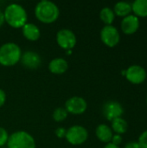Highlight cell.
<instances>
[{
  "label": "cell",
  "instance_id": "obj_1",
  "mask_svg": "<svg viewBox=\"0 0 147 148\" xmlns=\"http://www.w3.org/2000/svg\"><path fill=\"white\" fill-rule=\"evenodd\" d=\"M4 22H6L10 26L18 29L23 28V26L27 23L28 15L25 9L17 3L9 4L3 12Z\"/></svg>",
  "mask_w": 147,
  "mask_h": 148
},
{
  "label": "cell",
  "instance_id": "obj_2",
  "mask_svg": "<svg viewBox=\"0 0 147 148\" xmlns=\"http://www.w3.org/2000/svg\"><path fill=\"white\" fill-rule=\"evenodd\" d=\"M60 14L57 5L48 0L39 2L35 8L36 18L43 23H52L58 18Z\"/></svg>",
  "mask_w": 147,
  "mask_h": 148
},
{
  "label": "cell",
  "instance_id": "obj_3",
  "mask_svg": "<svg viewBox=\"0 0 147 148\" xmlns=\"http://www.w3.org/2000/svg\"><path fill=\"white\" fill-rule=\"evenodd\" d=\"M22 56L19 46L14 42H7L0 47V64L10 67L16 64Z\"/></svg>",
  "mask_w": 147,
  "mask_h": 148
},
{
  "label": "cell",
  "instance_id": "obj_4",
  "mask_svg": "<svg viewBox=\"0 0 147 148\" xmlns=\"http://www.w3.org/2000/svg\"><path fill=\"white\" fill-rule=\"evenodd\" d=\"M8 148H36L34 138L25 131H17L9 136Z\"/></svg>",
  "mask_w": 147,
  "mask_h": 148
},
{
  "label": "cell",
  "instance_id": "obj_5",
  "mask_svg": "<svg viewBox=\"0 0 147 148\" xmlns=\"http://www.w3.org/2000/svg\"><path fill=\"white\" fill-rule=\"evenodd\" d=\"M88 137V133L84 127L75 125L67 130L65 138L68 142L72 145L77 146L83 144Z\"/></svg>",
  "mask_w": 147,
  "mask_h": 148
},
{
  "label": "cell",
  "instance_id": "obj_6",
  "mask_svg": "<svg viewBox=\"0 0 147 148\" xmlns=\"http://www.w3.org/2000/svg\"><path fill=\"white\" fill-rule=\"evenodd\" d=\"M56 42L62 49L71 50L76 44V36L70 29H62L57 32Z\"/></svg>",
  "mask_w": 147,
  "mask_h": 148
},
{
  "label": "cell",
  "instance_id": "obj_7",
  "mask_svg": "<svg viewBox=\"0 0 147 148\" xmlns=\"http://www.w3.org/2000/svg\"><path fill=\"white\" fill-rule=\"evenodd\" d=\"M101 41L109 47H113L120 42V33L113 25H106L101 31Z\"/></svg>",
  "mask_w": 147,
  "mask_h": 148
},
{
  "label": "cell",
  "instance_id": "obj_8",
  "mask_svg": "<svg viewBox=\"0 0 147 148\" xmlns=\"http://www.w3.org/2000/svg\"><path fill=\"white\" fill-rule=\"evenodd\" d=\"M88 108L87 101L79 96H73L69 98L65 103V109L68 113L73 114H83Z\"/></svg>",
  "mask_w": 147,
  "mask_h": 148
},
{
  "label": "cell",
  "instance_id": "obj_9",
  "mask_svg": "<svg viewBox=\"0 0 147 148\" xmlns=\"http://www.w3.org/2000/svg\"><path fill=\"white\" fill-rule=\"evenodd\" d=\"M103 114L108 121H113L122 115L124 109L120 103L115 101H107L103 106Z\"/></svg>",
  "mask_w": 147,
  "mask_h": 148
},
{
  "label": "cell",
  "instance_id": "obj_10",
  "mask_svg": "<svg viewBox=\"0 0 147 148\" xmlns=\"http://www.w3.org/2000/svg\"><path fill=\"white\" fill-rule=\"evenodd\" d=\"M126 79L132 83L139 84L144 82L146 77V69L139 65H132L126 70Z\"/></svg>",
  "mask_w": 147,
  "mask_h": 148
},
{
  "label": "cell",
  "instance_id": "obj_11",
  "mask_svg": "<svg viewBox=\"0 0 147 148\" xmlns=\"http://www.w3.org/2000/svg\"><path fill=\"white\" fill-rule=\"evenodd\" d=\"M21 61L23 65L29 69H37L41 64L40 56L33 51H27L23 53L21 56Z\"/></svg>",
  "mask_w": 147,
  "mask_h": 148
},
{
  "label": "cell",
  "instance_id": "obj_12",
  "mask_svg": "<svg viewBox=\"0 0 147 148\" xmlns=\"http://www.w3.org/2000/svg\"><path fill=\"white\" fill-rule=\"evenodd\" d=\"M139 27V17L135 15H128L125 16L121 22V29L126 34L134 33Z\"/></svg>",
  "mask_w": 147,
  "mask_h": 148
},
{
  "label": "cell",
  "instance_id": "obj_13",
  "mask_svg": "<svg viewBox=\"0 0 147 148\" xmlns=\"http://www.w3.org/2000/svg\"><path fill=\"white\" fill-rule=\"evenodd\" d=\"M22 29L24 37L29 41H36L41 36V31L39 28L34 23H27L23 26Z\"/></svg>",
  "mask_w": 147,
  "mask_h": 148
},
{
  "label": "cell",
  "instance_id": "obj_14",
  "mask_svg": "<svg viewBox=\"0 0 147 148\" xmlns=\"http://www.w3.org/2000/svg\"><path fill=\"white\" fill-rule=\"evenodd\" d=\"M68 68V62L63 58H55L49 64V69L51 73L61 75L67 71Z\"/></svg>",
  "mask_w": 147,
  "mask_h": 148
},
{
  "label": "cell",
  "instance_id": "obj_15",
  "mask_svg": "<svg viewBox=\"0 0 147 148\" xmlns=\"http://www.w3.org/2000/svg\"><path fill=\"white\" fill-rule=\"evenodd\" d=\"M96 136L97 138L102 141V142H106V143H109V141L112 140L113 137V132L111 130V128L105 124H101L96 127V131H95Z\"/></svg>",
  "mask_w": 147,
  "mask_h": 148
},
{
  "label": "cell",
  "instance_id": "obj_16",
  "mask_svg": "<svg viewBox=\"0 0 147 148\" xmlns=\"http://www.w3.org/2000/svg\"><path fill=\"white\" fill-rule=\"evenodd\" d=\"M132 4L128 2H118L115 5H114V11L115 14H117L118 16H126L128 15H130L131 11H132Z\"/></svg>",
  "mask_w": 147,
  "mask_h": 148
},
{
  "label": "cell",
  "instance_id": "obj_17",
  "mask_svg": "<svg viewBox=\"0 0 147 148\" xmlns=\"http://www.w3.org/2000/svg\"><path fill=\"white\" fill-rule=\"evenodd\" d=\"M135 16H147V0H135L132 4Z\"/></svg>",
  "mask_w": 147,
  "mask_h": 148
},
{
  "label": "cell",
  "instance_id": "obj_18",
  "mask_svg": "<svg viewBox=\"0 0 147 148\" xmlns=\"http://www.w3.org/2000/svg\"><path fill=\"white\" fill-rule=\"evenodd\" d=\"M127 127L128 125L126 121L122 119L121 117L116 118L112 121V127L117 134H121L126 133L127 130Z\"/></svg>",
  "mask_w": 147,
  "mask_h": 148
},
{
  "label": "cell",
  "instance_id": "obj_19",
  "mask_svg": "<svg viewBox=\"0 0 147 148\" xmlns=\"http://www.w3.org/2000/svg\"><path fill=\"white\" fill-rule=\"evenodd\" d=\"M100 17L102 20V22L105 23L107 25H111L114 19V12L109 7H105L101 10Z\"/></svg>",
  "mask_w": 147,
  "mask_h": 148
},
{
  "label": "cell",
  "instance_id": "obj_20",
  "mask_svg": "<svg viewBox=\"0 0 147 148\" xmlns=\"http://www.w3.org/2000/svg\"><path fill=\"white\" fill-rule=\"evenodd\" d=\"M67 117H68V111L63 108H58L53 113V119L57 122H61L64 121Z\"/></svg>",
  "mask_w": 147,
  "mask_h": 148
},
{
  "label": "cell",
  "instance_id": "obj_21",
  "mask_svg": "<svg viewBox=\"0 0 147 148\" xmlns=\"http://www.w3.org/2000/svg\"><path fill=\"white\" fill-rule=\"evenodd\" d=\"M8 139H9V135L7 131L4 128L0 127V147H3L5 144H7Z\"/></svg>",
  "mask_w": 147,
  "mask_h": 148
},
{
  "label": "cell",
  "instance_id": "obj_22",
  "mask_svg": "<svg viewBox=\"0 0 147 148\" xmlns=\"http://www.w3.org/2000/svg\"><path fill=\"white\" fill-rule=\"evenodd\" d=\"M138 143L140 148H147V130L140 134Z\"/></svg>",
  "mask_w": 147,
  "mask_h": 148
},
{
  "label": "cell",
  "instance_id": "obj_23",
  "mask_svg": "<svg viewBox=\"0 0 147 148\" xmlns=\"http://www.w3.org/2000/svg\"><path fill=\"white\" fill-rule=\"evenodd\" d=\"M66 133H67V130H66L65 128H63V127H58V128L55 131V135H56L58 138H60V139L65 137V136H66Z\"/></svg>",
  "mask_w": 147,
  "mask_h": 148
},
{
  "label": "cell",
  "instance_id": "obj_24",
  "mask_svg": "<svg viewBox=\"0 0 147 148\" xmlns=\"http://www.w3.org/2000/svg\"><path fill=\"white\" fill-rule=\"evenodd\" d=\"M111 140H112V144L119 147V145L122 142V137L120 136V134H115V135H113Z\"/></svg>",
  "mask_w": 147,
  "mask_h": 148
},
{
  "label": "cell",
  "instance_id": "obj_25",
  "mask_svg": "<svg viewBox=\"0 0 147 148\" xmlns=\"http://www.w3.org/2000/svg\"><path fill=\"white\" fill-rule=\"evenodd\" d=\"M5 101H6V94L3 89L0 88V108L5 103Z\"/></svg>",
  "mask_w": 147,
  "mask_h": 148
},
{
  "label": "cell",
  "instance_id": "obj_26",
  "mask_svg": "<svg viewBox=\"0 0 147 148\" xmlns=\"http://www.w3.org/2000/svg\"><path fill=\"white\" fill-rule=\"evenodd\" d=\"M125 148H140L138 142L136 141H130L128 143H126V145L125 146Z\"/></svg>",
  "mask_w": 147,
  "mask_h": 148
},
{
  "label": "cell",
  "instance_id": "obj_27",
  "mask_svg": "<svg viewBox=\"0 0 147 148\" xmlns=\"http://www.w3.org/2000/svg\"><path fill=\"white\" fill-rule=\"evenodd\" d=\"M3 23H4V16L3 13L0 10V26H2Z\"/></svg>",
  "mask_w": 147,
  "mask_h": 148
},
{
  "label": "cell",
  "instance_id": "obj_28",
  "mask_svg": "<svg viewBox=\"0 0 147 148\" xmlns=\"http://www.w3.org/2000/svg\"><path fill=\"white\" fill-rule=\"evenodd\" d=\"M104 148H120L118 146H115V145H113V144H112V143H108V144H107Z\"/></svg>",
  "mask_w": 147,
  "mask_h": 148
},
{
  "label": "cell",
  "instance_id": "obj_29",
  "mask_svg": "<svg viewBox=\"0 0 147 148\" xmlns=\"http://www.w3.org/2000/svg\"><path fill=\"white\" fill-rule=\"evenodd\" d=\"M67 53L68 54H71L72 53V50H67Z\"/></svg>",
  "mask_w": 147,
  "mask_h": 148
},
{
  "label": "cell",
  "instance_id": "obj_30",
  "mask_svg": "<svg viewBox=\"0 0 147 148\" xmlns=\"http://www.w3.org/2000/svg\"><path fill=\"white\" fill-rule=\"evenodd\" d=\"M121 73H122V75H126V70H124V71H122Z\"/></svg>",
  "mask_w": 147,
  "mask_h": 148
},
{
  "label": "cell",
  "instance_id": "obj_31",
  "mask_svg": "<svg viewBox=\"0 0 147 148\" xmlns=\"http://www.w3.org/2000/svg\"><path fill=\"white\" fill-rule=\"evenodd\" d=\"M146 101H147V98H146Z\"/></svg>",
  "mask_w": 147,
  "mask_h": 148
}]
</instances>
